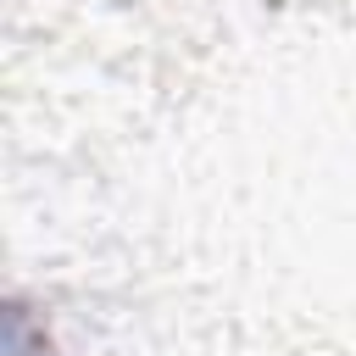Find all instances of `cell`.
<instances>
[{"label": "cell", "mask_w": 356, "mask_h": 356, "mask_svg": "<svg viewBox=\"0 0 356 356\" xmlns=\"http://www.w3.org/2000/svg\"><path fill=\"white\" fill-rule=\"evenodd\" d=\"M6 356H56L50 328H39L22 300H11V312H6Z\"/></svg>", "instance_id": "cell-1"}]
</instances>
